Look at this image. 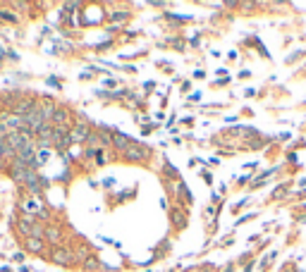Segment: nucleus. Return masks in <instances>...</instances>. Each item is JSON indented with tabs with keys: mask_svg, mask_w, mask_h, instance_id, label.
<instances>
[{
	"mask_svg": "<svg viewBox=\"0 0 306 272\" xmlns=\"http://www.w3.org/2000/svg\"><path fill=\"white\" fill-rule=\"evenodd\" d=\"M46 239L58 241V239H60V232H58V229H55V227H48V229H46Z\"/></svg>",
	"mask_w": 306,
	"mask_h": 272,
	"instance_id": "nucleus-9",
	"label": "nucleus"
},
{
	"mask_svg": "<svg viewBox=\"0 0 306 272\" xmlns=\"http://www.w3.org/2000/svg\"><path fill=\"white\" fill-rule=\"evenodd\" d=\"M67 120H70V115H67V110H62V108H55V115H53V122L60 127V129H67L65 124H67Z\"/></svg>",
	"mask_w": 306,
	"mask_h": 272,
	"instance_id": "nucleus-5",
	"label": "nucleus"
},
{
	"mask_svg": "<svg viewBox=\"0 0 306 272\" xmlns=\"http://www.w3.org/2000/svg\"><path fill=\"white\" fill-rule=\"evenodd\" d=\"M26 249L32 251V253H38V251L44 249V244H41V239H26Z\"/></svg>",
	"mask_w": 306,
	"mask_h": 272,
	"instance_id": "nucleus-8",
	"label": "nucleus"
},
{
	"mask_svg": "<svg viewBox=\"0 0 306 272\" xmlns=\"http://www.w3.org/2000/svg\"><path fill=\"white\" fill-rule=\"evenodd\" d=\"M20 232H22V234H26L29 239H41V237L46 234L44 229L38 227L32 218H22V220H20Z\"/></svg>",
	"mask_w": 306,
	"mask_h": 272,
	"instance_id": "nucleus-1",
	"label": "nucleus"
},
{
	"mask_svg": "<svg viewBox=\"0 0 306 272\" xmlns=\"http://www.w3.org/2000/svg\"><path fill=\"white\" fill-rule=\"evenodd\" d=\"M112 143H115V146H118L120 151H127V148H130V146H132V143H130V139H127L124 134H112Z\"/></svg>",
	"mask_w": 306,
	"mask_h": 272,
	"instance_id": "nucleus-7",
	"label": "nucleus"
},
{
	"mask_svg": "<svg viewBox=\"0 0 306 272\" xmlns=\"http://www.w3.org/2000/svg\"><path fill=\"white\" fill-rule=\"evenodd\" d=\"M0 155H2V141H0Z\"/></svg>",
	"mask_w": 306,
	"mask_h": 272,
	"instance_id": "nucleus-11",
	"label": "nucleus"
},
{
	"mask_svg": "<svg viewBox=\"0 0 306 272\" xmlns=\"http://www.w3.org/2000/svg\"><path fill=\"white\" fill-rule=\"evenodd\" d=\"M53 261H55V263H60V265H67V263H72V261H74V256H72L70 251L58 249V251L53 253Z\"/></svg>",
	"mask_w": 306,
	"mask_h": 272,
	"instance_id": "nucleus-4",
	"label": "nucleus"
},
{
	"mask_svg": "<svg viewBox=\"0 0 306 272\" xmlns=\"http://www.w3.org/2000/svg\"><path fill=\"white\" fill-rule=\"evenodd\" d=\"M172 218H175V222L180 225V227L184 225V218H182V213H177V210H175V213H172Z\"/></svg>",
	"mask_w": 306,
	"mask_h": 272,
	"instance_id": "nucleus-10",
	"label": "nucleus"
},
{
	"mask_svg": "<svg viewBox=\"0 0 306 272\" xmlns=\"http://www.w3.org/2000/svg\"><path fill=\"white\" fill-rule=\"evenodd\" d=\"M124 155H127L130 160H144V158L148 155V151H144V148H139V146H130V148L124 151Z\"/></svg>",
	"mask_w": 306,
	"mask_h": 272,
	"instance_id": "nucleus-3",
	"label": "nucleus"
},
{
	"mask_svg": "<svg viewBox=\"0 0 306 272\" xmlns=\"http://www.w3.org/2000/svg\"><path fill=\"white\" fill-rule=\"evenodd\" d=\"M38 112H41V117H44V122L48 124V120H53V115H55V105L50 103V100H46L44 105L38 108Z\"/></svg>",
	"mask_w": 306,
	"mask_h": 272,
	"instance_id": "nucleus-6",
	"label": "nucleus"
},
{
	"mask_svg": "<svg viewBox=\"0 0 306 272\" xmlns=\"http://www.w3.org/2000/svg\"><path fill=\"white\" fill-rule=\"evenodd\" d=\"M88 136H91V131H88V127L86 124H76L74 129H72V134H70V139L72 141H88Z\"/></svg>",
	"mask_w": 306,
	"mask_h": 272,
	"instance_id": "nucleus-2",
	"label": "nucleus"
}]
</instances>
